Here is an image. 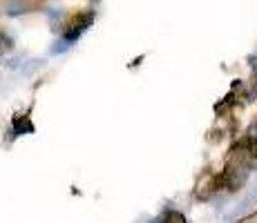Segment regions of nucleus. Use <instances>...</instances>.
<instances>
[{"label": "nucleus", "instance_id": "nucleus-2", "mask_svg": "<svg viewBox=\"0 0 257 223\" xmlns=\"http://www.w3.org/2000/svg\"><path fill=\"white\" fill-rule=\"evenodd\" d=\"M253 203H257V185L253 187V192H248V196H246L244 201L239 203V205H237V210H235V214H241V212H246L248 210L250 205H253Z\"/></svg>", "mask_w": 257, "mask_h": 223}, {"label": "nucleus", "instance_id": "nucleus-1", "mask_svg": "<svg viewBox=\"0 0 257 223\" xmlns=\"http://www.w3.org/2000/svg\"><path fill=\"white\" fill-rule=\"evenodd\" d=\"M248 163L246 161H233L228 165V170L224 172V185L228 187V190H239L241 185L246 183V178H248Z\"/></svg>", "mask_w": 257, "mask_h": 223}]
</instances>
